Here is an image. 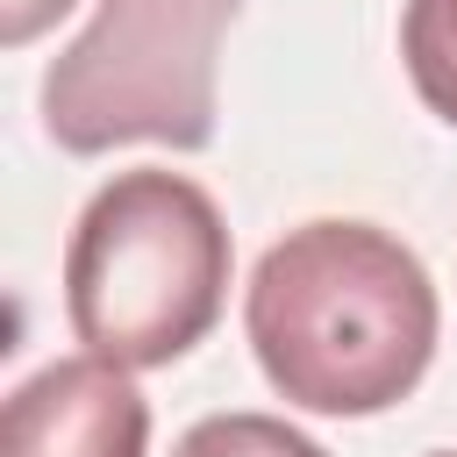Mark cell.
<instances>
[{
	"mask_svg": "<svg viewBox=\"0 0 457 457\" xmlns=\"http://www.w3.org/2000/svg\"><path fill=\"white\" fill-rule=\"evenodd\" d=\"M243 0H100L43 71V129L71 157L121 143L207 150L214 57Z\"/></svg>",
	"mask_w": 457,
	"mask_h": 457,
	"instance_id": "3957f363",
	"label": "cell"
},
{
	"mask_svg": "<svg viewBox=\"0 0 457 457\" xmlns=\"http://www.w3.org/2000/svg\"><path fill=\"white\" fill-rule=\"evenodd\" d=\"M436 457H457V450H436Z\"/></svg>",
	"mask_w": 457,
	"mask_h": 457,
	"instance_id": "ba28073f",
	"label": "cell"
},
{
	"mask_svg": "<svg viewBox=\"0 0 457 457\" xmlns=\"http://www.w3.org/2000/svg\"><path fill=\"white\" fill-rule=\"evenodd\" d=\"M400 57L436 121L457 129V0H407L400 14Z\"/></svg>",
	"mask_w": 457,
	"mask_h": 457,
	"instance_id": "5b68a950",
	"label": "cell"
},
{
	"mask_svg": "<svg viewBox=\"0 0 457 457\" xmlns=\"http://www.w3.org/2000/svg\"><path fill=\"white\" fill-rule=\"evenodd\" d=\"M150 407L107 357H57L7 393L0 457H143Z\"/></svg>",
	"mask_w": 457,
	"mask_h": 457,
	"instance_id": "277c9868",
	"label": "cell"
},
{
	"mask_svg": "<svg viewBox=\"0 0 457 457\" xmlns=\"http://www.w3.org/2000/svg\"><path fill=\"white\" fill-rule=\"evenodd\" d=\"M228 300V221L179 171H121L107 179L64 250V314L71 336L121 364L157 371L179 364Z\"/></svg>",
	"mask_w": 457,
	"mask_h": 457,
	"instance_id": "7a4b0ae2",
	"label": "cell"
},
{
	"mask_svg": "<svg viewBox=\"0 0 457 457\" xmlns=\"http://www.w3.org/2000/svg\"><path fill=\"white\" fill-rule=\"evenodd\" d=\"M171 457H328V450L278 414H207L179 436Z\"/></svg>",
	"mask_w": 457,
	"mask_h": 457,
	"instance_id": "8992f818",
	"label": "cell"
},
{
	"mask_svg": "<svg viewBox=\"0 0 457 457\" xmlns=\"http://www.w3.org/2000/svg\"><path fill=\"white\" fill-rule=\"evenodd\" d=\"M436 286L371 221L286 228L243 293V336L278 400L307 414H386L436 357Z\"/></svg>",
	"mask_w": 457,
	"mask_h": 457,
	"instance_id": "6da1fadb",
	"label": "cell"
},
{
	"mask_svg": "<svg viewBox=\"0 0 457 457\" xmlns=\"http://www.w3.org/2000/svg\"><path fill=\"white\" fill-rule=\"evenodd\" d=\"M64 7H71V0H0V43L21 50V43H29L36 29H50Z\"/></svg>",
	"mask_w": 457,
	"mask_h": 457,
	"instance_id": "52a82bcc",
	"label": "cell"
}]
</instances>
